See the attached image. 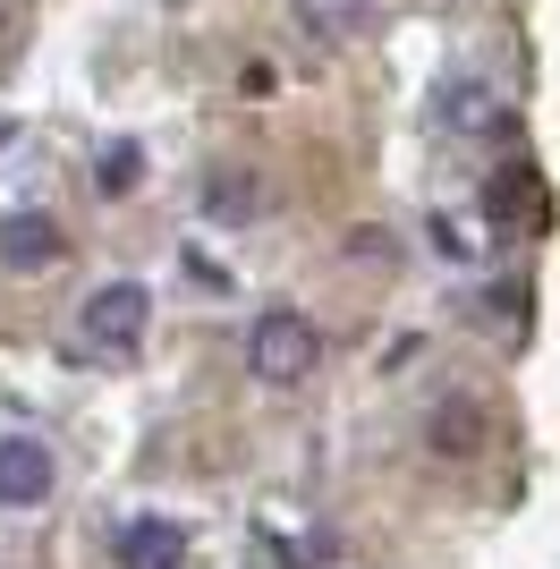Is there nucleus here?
Masks as SVG:
<instances>
[{"instance_id": "f257e3e1", "label": "nucleus", "mask_w": 560, "mask_h": 569, "mask_svg": "<svg viewBox=\"0 0 560 569\" xmlns=\"http://www.w3.org/2000/svg\"><path fill=\"white\" fill-rule=\"evenodd\" d=\"M314 366H323V332L298 307H263L247 332V375L263 391H298V382H314Z\"/></svg>"}, {"instance_id": "f03ea898", "label": "nucleus", "mask_w": 560, "mask_h": 569, "mask_svg": "<svg viewBox=\"0 0 560 569\" xmlns=\"http://www.w3.org/2000/svg\"><path fill=\"white\" fill-rule=\"evenodd\" d=\"M144 323H153L144 281H102L86 298V315H77V340H86V357H102V366H128L137 340H144Z\"/></svg>"}, {"instance_id": "7ed1b4c3", "label": "nucleus", "mask_w": 560, "mask_h": 569, "mask_svg": "<svg viewBox=\"0 0 560 569\" xmlns=\"http://www.w3.org/2000/svg\"><path fill=\"white\" fill-rule=\"evenodd\" d=\"M60 493V459L43 433H0V510H43Z\"/></svg>"}, {"instance_id": "20e7f679", "label": "nucleus", "mask_w": 560, "mask_h": 569, "mask_svg": "<svg viewBox=\"0 0 560 569\" xmlns=\"http://www.w3.org/2000/svg\"><path fill=\"white\" fill-rule=\"evenodd\" d=\"M442 128H450V137H501V128H510V102H501V86H484V77H459V86H442Z\"/></svg>"}, {"instance_id": "39448f33", "label": "nucleus", "mask_w": 560, "mask_h": 569, "mask_svg": "<svg viewBox=\"0 0 560 569\" xmlns=\"http://www.w3.org/2000/svg\"><path fill=\"white\" fill-rule=\"evenodd\" d=\"M60 256H69V238H60L51 213H9L0 221V263H9V272H51Z\"/></svg>"}, {"instance_id": "423d86ee", "label": "nucleus", "mask_w": 560, "mask_h": 569, "mask_svg": "<svg viewBox=\"0 0 560 569\" xmlns=\"http://www.w3.org/2000/svg\"><path fill=\"white\" fill-rule=\"evenodd\" d=\"M119 569H187V527L179 519H128L111 536Z\"/></svg>"}, {"instance_id": "0eeeda50", "label": "nucleus", "mask_w": 560, "mask_h": 569, "mask_svg": "<svg viewBox=\"0 0 560 569\" xmlns=\"http://www.w3.org/2000/svg\"><path fill=\"white\" fill-rule=\"evenodd\" d=\"M263 204H272V179H263L256 162H230V170H212V179H204V213L212 221H256Z\"/></svg>"}, {"instance_id": "6e6552de", "label": "nucleus", "mask_w": 560, "mask_h": 569, "mask_svg": "<svg viewBox=\"0 0 560 569\" xmlns=\"http://www.w3.org/2000/svg\"><path fill=\"white\" fill-rule=\"evenodd\" d=\"M424 442H433L442 459H476L492 442V417L476 400H442V408H433V426H424Z\"/></svg>"}, {"instance_id": "1a4fd4ad", "label": "nucleus", "mask_w": 560, "mask_h": 569, "mask_svg": "<svg viewBox=\"0 0 560 569\" xmlns=\"http://www.w3.org/2000/svg\"><path fill=\"white\" fill-rule=\"evenodd\" d=\"M298 9V34H314V43H357L373 26V0H289Z\"/></svg>"}, {"instance_id": "9d476101", "label": "nucleus", "mask_w": 560, "mask_h": 569, "mask_svg": "<svg viewBox=\"0 0 560 569\" xmlns=\"http://www.w3.org/2000/svg\"><path fill=\"white\" fill-rule=\"evenodd\" d=\"M484 213H492V230H510V221H536V213H543L536 170H527V162H518V170H501V188H484Z\"/></svg>"}, {"instance_id": "9b49d317", "label": "nucleus", "mask_w": 560, "mask_h": 569, "mask_svg": "<svg viewBox=\"0 0 560 569\" xmlns=\"http://www.w3.org/2000/svg\"><path fill=\"white\" fill-rule=\"evenodd\" d=\"M256 561H263V569H340V536H289V545H280V536H263Z\"/></svg>"}, {"instance_id": "f8f14e48", "label": "nucleus", "mask_w": 560, "mask_h": 569, "mask_svg": "<svg viewBox=\"0 0 560 569\" xmlns=\"http://www.w3.org/2000/svg\"><path fill=\"white\" fill-rule=\"evenodd\" d=\"M137 170H144V153L119 137V144H102V162H93V188H102V196H128V188H137Z\"/></svg>"}, {"instance_id": "ddd939ff", "label": "nucleus", "mask_w": 560, "mask_h": 569, "mask_svg": "<svg viewBox=\"0 0 560 569\" xmlns=\"http://www.w3.org/2000/svg\"><path fill=\"white\" fill-rule=\"evenodd\" d=\"M366 256V263H391V247H382V230H349V263Z\"/></svg>"}]
</instances>
